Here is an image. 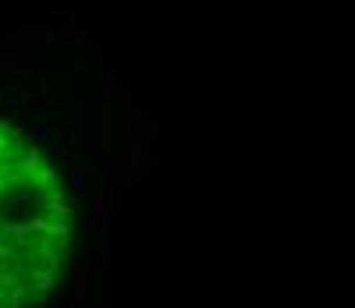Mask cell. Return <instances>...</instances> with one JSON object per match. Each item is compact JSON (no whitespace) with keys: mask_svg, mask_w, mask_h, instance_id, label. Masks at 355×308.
Instances as JSON below:
<instances>
[{"mask_svg":"<svg viewBox=\"0 0 355 308\" xmlns=\"http://www.w3.org/2000/svg\"><path fill=\"white\" fill-rule=\"evenodd\" d=\"M71 230L75 212L57 170L21 128L0 120V308L50 298Z\"/></svg>","mask_w":355,"mask_h":308,"instance_id":"6da1fadb","label":"cell"}]
</instances>
